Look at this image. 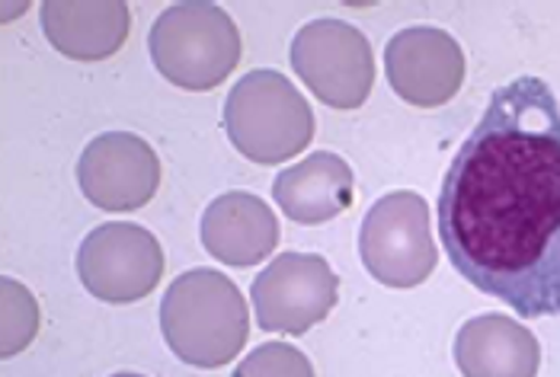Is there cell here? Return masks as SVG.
<instances>
[{"instance_id":"1","label":"cell","mask_w":560,"mask_h":377,"mask_svg":"<svg viewBox=\"0 0 560 377\" xmlns=\"http://www.w3.org/2000/svg\"><path fill=\"white\" fill-rule=\"evenodd\" d=\"M455 272L522 320L560 317V99L538 74L497 86L435 205Z\"/></svg>"},{"instance_id":"2","label":"cell","mask_w":560,"mask_h":377,"mask_svg":"<svg viewBox=\"0 0 560 377\" xmlns=\"http://www.w3.org/2000/svg\"><path fill=\"white\" fill-rule=\"evenodd\" d=\"M148 45L158 71L186 90H212L241 58L237 26L215 3L167 7L154 23Z\"/></svg>"},{"instance_id":"3","label":"cell","mask_w":560,"mask_h":377,"mask_svg":"<svg viewBox=\"0 0 560 377\" xmlns=\"http://www.w3.org/2000/svg\"><path fill=\"white\" fill-rule=\"evenodd\" d=\"M224 128L244 157L279 164L311 141L314 116L282 74L254 71L231 90L224 103Z\"/></svg>"},{"instance_id":"4","label":"cell","mask_w":560,"mask_h":377,"mask_svg":"<svg viewBox=\"0 0 560 377\" xmlns=\"http://www.w3.org/2000/svg\"><path fill=\"white\" fill-rule=\"evenodd\" d=\"M161 327L167 345L186 365H199L206 335L202 327H209L215 362L224 365L247 342V307L224 275L212 269H192L171 285L161 307Z\"/></svg>"},{"instance_id":"5","label":"cell","mask_w":560,"mask_h":377,"mask_svg":"<svg viewBox=\"0 0 560 377\" xmlns=\"http://www.w3.org/2000/svg\"><path fill=\"white\" fill-rule=\"evenodd\" d=\"M164 272L158 237L138 224H103L86 234L78 252V275L93 297L106 304H131L154 292Z\"/></svg>"},{"instance_id":"6","label":"cell","mask_w":560,"mask_h":377,"mask_svg":"<svg viewBox=\"0 0 560 377\" xmlns=\"http://www.w3.org/2000/svg\"><path fill=\"white\" fill-rule=\"evenodd\" d=\"M337 275L327 259L311 252H282L257 282L254 310L266 333H307L337 304Z\"/></svg>"},{"instance_id":"7","label":"cell","mask_w":560,"mask_h":377,"mask_svg":"<svg viewBox=\"0 0 560 377\" xmlns=\"http://www.w3.org/2000/svg\"><path fill=\"white\" fill-rule=\"evenodd\" d=\"M78 182L96 209H141L161 182V164L151 144L138 134L109 131L86 144L78 164Z\"/></svg>"},{"instance_id":"8","label":"cell","mask_w":560,"mask_h":377,"mask_svg":"<svg viewBox=\"0 0 560 377\" xmlns=\"http://www.w3.org/2000/svg\"><path fill=\"white\" fill-rule=\"evenodd\" d=\"M272 211L250 192H228L202 214V244L228 266H254L276 247Z\"/></svg>"},{"instance_id":"9","label":"cell","mask_w":560,"mask_h":377,"mask_svg":"<svg viewBox=\"0 0 560 377\" xmlns=\"http://www.w3.org/2000/svg\"><path fill=\"white\" fill-rule=\"evenodd\" d=\"M272 196L292 221L320 224L349 205L352 176L337 154L317 151L299 167L279 173V179L272 182Z\"/></svg>"},{"instance_id":"10","label":"cell","mask_w":560,"mask_h":377,"mask_svg":"<svg viewBox=\"0 0 560 377\" xmlns=\"http://www.w3.org/2000/svg\"><path fill=\"white\" fill-rule=\"evenodd\" d=\"M234 377H314V372L292 345H259L250 358L241 362Z\"/></svg>"},{"instance_id":"11","label":"cell","mask_w":560,"mask_h":377,"mask_svg":"<svg viewBox=\"0 0 560 377\" xmlns=\"http://www.w3.org/2000/svg\"><path fill=\"white\" fill-rule=\"evenodd\" d=\"M113 377H141V375H113Z\"/></svg>"}]
</instances>
